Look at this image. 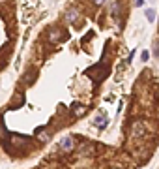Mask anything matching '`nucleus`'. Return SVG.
Wrapping results in <instances>:
<instances>
[{
	"mask_svg": "<svg viewBox=\"0 0 159 169\" xmlns=\"http://www.w3.org/2000/svg\"><path fill=\"white\" fill-rule=\"evenodd\" d=\"M154 15H155V13H154V11H152V10H148V11H146V17H148L150 21H152V19H154Z\"/></svg>",
	"mask_w": 159,
	"mask_h": 169,
	"instance_id": "f257e3e1",
	"label": "nucleus"
}]
</instances>
